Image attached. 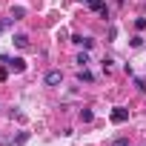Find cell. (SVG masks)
I'll return each mask as SVG.
<instances>
[{
  "instance_id": "4fadbf2b",
  "label": "cell",
  "mask_w": 146,
  "mask_h": 146,
  "mask_svg": "<svg viewBox=\"0 0 146 146\" xmlns=\"http://www.w3.org/2000/svg\"><path fill=\"white\" fill-rule=\"evenodd\" d=\"M6 78H9V72H6V69H0V80H6Z\"/></svg>"
},
{
  "instance_id": "ba28073f",
  "label": "cell",
  "mask_w": 146,
  "mask_h": 146,
  "mask_svg": "<svg viewBox=\"0 0 146 146\" xmlns=\"http://www.w3.org/2000/svg\"><path fill=\"white\" fill-rule=\"evenodd\" d=\"M15 46L26 49V46H29V37H26V35H15Z\"/></svg>"
},
{
  "instance_id": "30bf717a",
  "label": "cell",
  "mask_w": 146,
  "mask_h": 146,
  "mask_svg": "<svg viewBox=\"0 0 146 146\" xmlns=\"http://www.w3.org/2000/svg\"><path fill=\"white\" fill-rule=\"evenodd\" d=\"M135 29L143 32V29H146V17H137V20H135Z\"/></svg>"
},
{
  "instance_id": "3957f363",
  "label": "cell",
  "mask_w": 146,
  "mask_h": 146,
  "mask_svg": "<svg viewBox=\"0 0 146 146\" xmlns=\"http://www.w3.org/2000/svg\"><path fill=\"white\" fill-rule=\"evenodd\" d=\"M126 120H129V109H123V106L112 109V123H126Z\"/></svg>"
},
{
  "instance_id": "52a82bcc",
  "label": "cell",
  "mask_w": 146,
  "mask_h": 146,
  "mask_svg": "<svg viewBox=\"0 0 146 146\" xmlns=\"http://www.w3.org/2000/svg\"><path fill=\"white\" fill-rule=\"evenodd\" d=\"M75 63H78V69H86V66H89V54H86V52H80V54L75 57Z\"/></svg>"
},
{
  "instance_id": "9c48e42d",
  "label": "cell",
  "mask_w": 146,
  "mask_h": 146,
  "mask_svg": "<svg viewBox=\"0 0 146 146\" xmlns=\"http://www.w3.org/2000/svg\"><path fill=\"white\" fill-rule=\"evenodd\" d=\"M92 117H95V115H92V109H80V120H83V123H89Z\"/></svg>"
},
{
  "instance_id": "8992f818",
  "label": "cell",
  "mask_w": 146,
  "mask_h": 146,
  "mask_svg": "<svg viewBox=\"0 0 146 146\" xmlns=\"http://www.w3.org/2000/svg\"><path fill=\"white\" fill-rule=\"evenodd\" d=\"M89 9H92V12H100V15H106V3H103V0H92V3H89Z\"/></svg>"
},
{
  "instance_id": "277c9868",
  "label": "cell",
  "mask_w": 146,
  "mask_h": 146,
  "mask_svg": "<svg viewBox=\"0 0 146 146\" xmlns=\"http://www.w3.org/2000/svg\"><path fill=\"white\" fill-rule=\"evenodd\" d=\"M72 43H75V46H83V49H92V46H95V40H92V37H83V35H75Z\"/></svg>"
},
{
  "instance_id": "7a4b0ae2",
  "label": "cell",
  "mask_w": 146,
  "mask_h": 146,
  "mask_svg": "<svg viewBox=\"0 0 146 146\" xmlns=\"http://www.w3.org/2000/svg\"><path fill=\"white\" fill-rule=\"evenodd\" d=\"M43 80H46V86H60L63 83V72L60 69H52V72H46Z\"/></svg>"
},
{
  "instance_id": "5bb4252c",
  "label": "cell",
  "mask_w": 146,
  "mask_h": 146,
  "mask_svg": "<svg viewBox=\"0 0 146 146\" xmlns=\"http://www.w3.org/2000/svg\"><path fill=\"white\" fill-rule=\"evenodd\" d=\"M80 3H92V0H80Z\"/></svg>"
},
{
  "instance_id": "6da1fadb",
  "label": "cell",
  "mask_w": 146,
  "mask_h": 146,
  "mask_svg": "<svg viewBox=\"0 0 146 146\" xmlns=\"http://www.w3.org/2000/svg\"><path fill=\"white\" fill-rule=\"evenodd\" d=\"M3 63H6L12 72H17V75L26 72V60H23V57H3Z\"/></svg>"
},
{
  "instance_id": "5b68a950",
  "label": "cell",
  "mask_w": 146,
  "mask_h": 146,
  "mask_svg": "<svg viewBox=\"0 0 146 146\" xmlns=\"http://www.w3.org/2000/svg\"><path fill=\"white\" fill-rule=\"evenodd\" d=\"M78 80H80V83H92V80H95V75H92L89 69H80V72H78Z\"/></svg>"
},
{
  "instance_id": "8fae6325",
  "label": "cell",
  "mask_w": 146,
  "mask_h": 146,
  "mask_svg": "<svg viewBox=\"0 0 146 146\" xmlns=\"http://www.w3.org/2000/svg\"><path fill=\"white\" fill-rule=\"evenodd\" d=\"M132 46H135V49H140V46H143V37H140V35H137V37H132Z\"/></svg>"
},
{
  "instance_id": "7c38bea8",
  "label": "cell",
  "mask_w": 146,
  "mask_h": 146,
  "mask_svg": "<svg viewBox=\"0 0 146 146\" xmlns=\"http://www.w3.org/2000/svg\"><path fill=\"white\" fill-rule=\"evenodd\" d=\"M112 146H129V140H126V137H117V140H115Z\"/></svg>"
}]
</instances>
